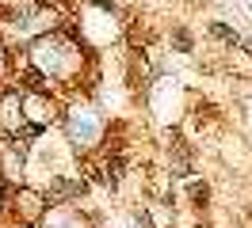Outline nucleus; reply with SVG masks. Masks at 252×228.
<instances>
[{
    "label": "nucleus",
    "instance_id": "nucleus-2",
    "mask_svg": "<svg viewBox=\"0 0 252 228\" xmlns=\"http://www.w3.org/2000/svg\"><path fill=\"white\" fill-rule=\"evenodd\" d=\"M191 198H195V202L203 205V202H206V186H195V190H191Z\"/></svg>",
    "mask_w": 252,
    "mask_h": 228
},
{
    "label": "nucleus",
    "instance_id": "nucleus-1",
    "mask_svg": "<svg viewBox=\"0 0 252 228\" xmlns=\"http://www.w3.org/2000/svg\"><path fill=\"white\" fill-rule=\"evenodd\" d=\"M210 34H218V38H225V42H233V46H237V34L225 27V23H210Z\"/></svg>",
    "mask_w": 252,
    "mask_h": 228
}]
</instances>
